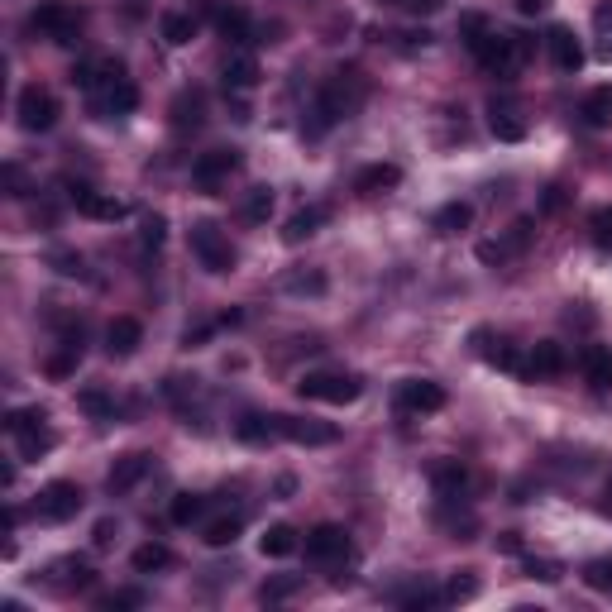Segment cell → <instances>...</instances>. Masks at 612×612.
I'll use <instances>...</instances> for the list:
<instances>
[{
    "label": "cell",
    "mask_w": 612,
    "mask_h": 612,
    "mask_svg": "<svg viewBox=\"0 0 612 612\" xmlns=\"http://www.w3.org/2000/svg\"><path fill=\"white\" fill-rule=\"evenodd\" d=\"M364 96H369V87H364L359 72H335L326 87L316 91V101H311V110H306V120H302V134L306 139H321L330 125L350 120L354 110L364 106Z\"/></svg>",
    "instance_id": "1"
},
{
    "label": "cell",
    "mask_w": 612,
    "mask_h": 612,
    "mask_svg": "<svg viewBox=\"0 0 612 612\" xmlns=\"http://www.w3.org/2000/svg\"><path fill=\"white\" fill-rule=\"evenodd\" d=\"M297 393L306 402H330V407H350L364 397V378L359 373H335V369H321V373H302V383H297Z\"/></svg>",
    "instance_id": "2"
},
{
    "label": "cell",
    "mask_w": 612,
    "mask_h": 612,
    "mask_svg": "<svg viewBox=\"0 0 612 612\" xmlns=\"http://www.w3.org/2000/svg\"><path fill=\"white\" fill-rule=\"evenodd\" d=\"M192 254H197V263L206 273H216V278L220 273H235V263H240L230 235L220 230L216 220H197V225H192Z\"/></svg>",
    "instance_id": "3"
},
{
    "label": "cell",
    "mask_w": 612,
    "mask_h": 612,
    "mask_svg": "<svg viewBox=\"0 0 612 612\" xmlns=\"http://www.w3.org/2000/svg\"><path fill=\"white\" fill-rule=\"evenodd\" d=\"M29 24L44 34V39H53V44H77V34H82V10L77 5H63V0H44L34 15H29Z\"/></svg>",
    "instance_id": "4"
},
{
    "label": "cell",
    "mask_w": 612,
    "mask_h": 612,
    "mask_svg": "<svg viewBox=\"0 0 612 612\" xmlns=\"http://www.w3.org/2000/svg\"><path fill=\"white\" fill-rule=\"evenodd\" d=\"M15 115H20V130L44 134V130H53V125H58L63 106H58V96H53V91L34 82V87L20 91V101H15Z\"/></svg>",
    "instance_id": "5"
},
{
    "label": "cell",
    "mask_w": 612,
    "mask_h": 612,
    "mask_svg": "<svg viewBox=\"0 0 612 612\" xmlns=\"http://www.w3.org/2000/svg\"><path fill=\"white\" fill-rule=\"evenodd\" d=\"M474 58H479V67L493 72V77H517V67L526 63V39L522 34H498V29H493V39H488Z\"/></svg>",
    "instance_id": "6"
},
{
    "label": "cell",
    "mask_w": 612,
    "mask_h": 612,
    "mask_svg": "<svg viewBox=\"0 0 612 612\" xmlns=\"http://www.w3.org/2000/svg\"><path fill=\"white\" fill-rule=\"evenodd\" d=\"M82 503H87V498H82V488L72 479H53L39 488V517H44V522H72V517L82 512Z\"/></svg>",
    "instance_id": "7"
},
{
    "label": "cell",
    "mask_w": 612,
    "mask_h": 612,
    "mask_svg": "<svg viewBox=\"0 0 612 612\" xmlns=\"http://www.w3.org/2000/svg\"><path fill=\"white\" fill-rule=\"evenodd\" d=\"M235 173H240V149H211L192 163V182L201 192H220Z\"/></svg>",
    "instance_id": "8"
},
{
    "label": "cell",
    "mask_w": 612,
    "mask_h": 612,
    "mask_svg": "<svg viewBox=\"0 0 612 612\" xmlns=\"http://www.w3.org/2000/svg\"><path fill=\"white\" fill-rule=\"evenodd\" d=\"M306 555L311 560H321V565H330V560H350V531L335 522H321L306 531Z\"/></svg>",
    "instance_id": "9"
},
{
    "label": "cell",
    "mask_w": 612,
    "mask_h": 612,
    "mask_svg": "<svg viewBox=\"0 0 612 612\" xmlns=\"http://www.w3.org/2000/svg\"><path fill=\"white\" fill-rule=\"evenodd\" d=\"M278 436L292 440V445H335L340 426L316 421V416H278Z\"/></svg>",
    "instance_id": "10"
},
{
    "label": "cell",
    "mask_w": 612,
    "mask_h": 612,
    "mask_svg": "<svg viewBox=\"0 0 612 612\" xmlns=\"http://www.w3.org/2000/svg\"><path fill=\"white\" fill-rule=\"evenodd\" d=\"M72 82H77L82 91H91V96H101L106 87L125 82V63H120V58H110V53H101V58H87V63H77Z\"/></svg>",
    "instance_id": "11"
},
{
    "label": "cell",
    "mask_w": 612,
    "mask_h": 612,
    "mask_svg": "<svg viewBox=\"0 0 612 612\" xmlns=\"http://www.w3.org/2000/svg\"><path fill=\"white\" fill-rule=\"evenodd\" d=\"M397 407H402V412H416V416H431L445 407V388L431 383V378H407V383L397 388Z\"/></svg>",
    "instance_id": "12"
},
{
    "label": "cell",
    "mask_w": 612,
    "mask_h": 612,
    "mask_svg": "<svg viewBox=\"0 0 612 612\" xmlns=\"http://www.w3.org/2000/svg\"><path fill=\"white\" fill-rule=\"evenodd\" d=\"M546 48H550V63L560 67V72H579V67H584V44H579V34H574L569 24H555V29H550Z\"/></svg>",
    "instance_id": "13"
},
{
    "label": "cell",
    "mask_w": 612,
    "mask_h": 612,
    "mask_svg": "<svg viewBox=\"0 0 612 612\" xmlns=\"http://www.w3.org/2000/svg\"><path fill=\"white\" fill-rule=\"evenodd\" d=\"M565 369H569V354L560 340H541L526 354V378H560Z\"/></svg>",
    "instance_id": "14"
},
{
    "label": "cell",
    "mask_w": 612,
    "mask_h": 612,
    "mask_svg": "<svg viewBox=\"0 0 612 612\" xmlns=\"http://www.w3.org/2000/svg\"><path fill=\"white\" fill-rule=\"evenodd\" d=\"M431 488H436L440 503H459L469 493V469L459 459H440L436 469H431Z\"/></svg>",
    "instance_id": "15"
},
{
    "label": "cell",
    "mask_w": 612,
    "mask_h": 612,
    "mask_svg": "<svg viewBox=\"0 0 612 612\" xmlns=\"http://www.w3.org/2000/svg\"><path fill=\"white\" fill-rule=\"evenodd\" d=\"M72 201H77V211H82V216H91V220H110V225L130 216V206H125L120 197H106V192H91V187H77V192H72Z\"/></svg>",
    "instance_id": "16"
},
{
    "label": "cell",
    "mask_w": 612,
    "mask_h": 612,
    "mask_svg": "<svg viewBox=\"0 0 612 612\" xmlns=\"http://www.w3.org/2000/svg\"><path fill=\"white\" fill-rule=\"evenodd\" d=\"M474 345H479V354L493 364V369H503V373H517V378H526V359L517 354V345H493V335L488 330H474Z\"/></svg>",
    "instance_id": "17"
},
{
    "label": "cell",
    "mask_w": 612,
    "mask_h": 612,
    "mask_svg": "<svg viewBox=\"0 0 612 612\" xmlns=\"http://www.w3.org/2000/svg\"><path fill=\"white\" fill-rule=\"evenodd\" d=\"M158 39L168 48H187L197 39V15L192 10H163L158 15Z\"/></svg>",
    "instance_id": "18"
},
{
    "label": "cell",
    "mask_w": 612,
    "mask_h": 612,
    "mask_svg": "<svg viewBox=\"0 0 612 612\" xmlns=\"http://www.w3.org/2000/svg\"><path fill=\"white\" fill-rule=\"evenodd\" d=\"M139 345H144V326H139L134 316H115L106 326V350L115 354V359H130Z\"/></svg>",
    "instance_id": "19"
},
{
    "label": "cell",
    "mask_w": 612,
    "mask_h": 612,
    "mask_svg": "<svg viewBox=\"0 0 612 612\" xmlns=\"http://www.w3.org/2000/svg\"><path fill=\"white\" fill-rule=\"evenodd\" d=\"M149 469H153V455H139V450H134V455L115 459V469L106 474V488H110V493H130V488L144 479Z\"/></svg>",
    "instance_id": "20"
},
{
    "label": "cell",
    "mask_w": 612,
    "mask_h": 612,
    "mask_svg": "<svg viewBox=\"0 0 612 612\" xmlns=\"http://www.w3.org/2000/svg\"><path fill=\"white\" fill-rule=\"evenodd\" d=\"M397 182H402L397 163H369V168H359V177H354V192L359 197H378V192H393Z\"/></svg>",
    "instance_id": "21"
},
{
    "label": "cell",
    "mask_w": 612,
    "mask_h": 612,
    "mask_svg": "<svg viewBox=\"0 0 612 612\" xmlns=\"http://www.w3.org/2000/svg\"><path fill=\"white\" fill-rule=\"evenodd\" d=\"M220 77H225V91H254L259 87V77H263L259 58H254V53H230Z\"/></svg>",
    "instance_id": "22"
},
{
    "label": "cell",
    "mask_w": 612,
    "mask_h": 612,
    "mask_svg": "<svg viewBox=\"0 0 612 612\" xmlns=\"http://www.w3.org/2000/svg\"><path fill=\"white\" fill-rule=\"evenodd\" d=\"M579 120H584L589 130H603V125H612V82L584 91V101H579Z\"/></svg>",
    "instance_id": "23"
},
{
    "label": "cell",
    "mask_w": 612,
    "mask_h": 612,
    "mask_svg": "<svg viewBox=\"0 0 612 612\" xmlns=\"http://www.w3.org/2000/svg\"><path fill=\"white\" fill-rule=\"evenodd\" d=\"M211 15H216V29L225 44H249V39H254V20L244 15L240 5H216Z\"/></svg>",
    "instance_id": "24"
},
{
    "label": "cell",
    "mask_w": 612,
    "mask_h": 612,
    "mask_svg": "<svg viewBox=\"0 0 612 612\" xmlns=\"http://www.w3.org/2000/svg\"><path fill=\"white\" fill-rule=\"evenodd\" d=\"M259 550H263V560H287V555H297V550H302V536H297V526L278 522V526H268V531L259 536Z\"/></svg>",
    "instance_id": "25"
},
{
    "label": "cell",
    "mask_w": 612,
    "mask_h": 612,
    "mask_svg": "<svg viewBox=\"0 0 612 612\" xmlns=\"http://www.w3.org/2000/svg\"><path fill=\"white\" fill-rule=\"evenodd\" d=\"M579 369H584V378H589L598 393L612 388V350H603V345H584V350H579Z\"/></svg>",
    "instance_id": "26"
},
{
    "label": "cell",
    "mask_w": 612,
    "mask_h": 612,
    "mask_svg": "<svg viewBox=\"0 0 612 612\" xmlns=\"http://www.w3.org/2000/svg\"><path fill=\"white\" fill-rule=\"evenodd\" d=\"M53 584H58V589H96V569L87 565V560H77V555H72V560H58V565H53Z\"/></svg>",
    "instance_id": "27"
},
{
    "label": "cell",
    "mask_w": 612,
    "mask_h": 612,
    "mask_svg": "<svg viewBox=\"0 0 612 612\" xmlns=\"http://www.w3.org/2000/svg\"><path fill=\"white\" fill-rule=\"evenodd\" d=\"M326 220H330L326 206H302V211H297V216H292V220L283 225V240H287V244L311 240V235H316V230H321Z\"/></svg>",
    "instance_id": "28"
},
{
    "label": "cell",
    "mask_w": 612,
    "mask_h": 612,
    "mask_svg": "<svg viewBox=\"0 0 612 612\" xmlns=\"http://www.w3.org/2000/svg\"><path fill=\"white\" fill-rule=\"evenodd\" d=\"M134 106H139V87H134L130 77H125V82H115V87H106L101 96H96V110H101V115H130Z\"/></svg>",
    "instance_id": "29"
},
{
    "label": "cell",
    "mask_w": 612,
    "mask_h": 612,
    "mask_svg": "<svg viewBox=\"0 0 612 612\" xmlns=\"http://www.w3.org/2000/svg\"><path fill=\"white\" fill-rule=\"evenodd\" d=\"M326 287L330 278L321 268H292V273H283V292H292V297H321Z\"/></svg>",
    "instance_id": "30"
},
{
    "label": "cell",
    "mask_w": 612,
    "mask_h": 612,
    "mask_svg": "<svg viewBox=\"0 0 612 612\" xmlns=\"http://www.w3.org/2000/svg\"><path fill=\"white\" fill-rule=\"evenodd\" d=\"M235 436L244 440V445H268V440L278 436V416H263V412H249L235 421Z\"/></svg>",
    "instance_id": "31"
},
{
    "label": "cell",
    "mask_w": 612,
    "mask_h": 612,
    "mask_svg": "<svg viewBox=\"0 0 612 612\" xmlns=\"http://www.w3.org/2000/svg\"><path fill=\"white\" fill-rule=\"evenodd\" d=\"M130 565H134V574H153V569H168V565H173V550L163 546V541H144V546H134Z\"/></svg>",
    "instance_id": "32"
},
{
    "label": "cell",
    "mask_w": 612,
    "mask_h": 612,
    "mask_svg": "<svg viewBox=\"0 0 612 612\" xmlns=\"http://www.w3.org/2000/svg\"><path fill=\"white\" fill-rule=\"evenodd\" d=\"M469 225H474V206H469V201H445L436 211L440 235H459V230H469Z\"/></svg>",
    "instance_id": "33"
},
{
    "label": "cell",
    "mask_w": 612,
    "mask_h": 612,
    "mask_svg": "<svg viewBox=\"0 0 612 612\" xmlns=\"http://www.w3.org/2000/svg\"><path fill=\"white\" fill-rule=\"evenodd\" d=\"M201 110H206V101H201V91H182L173 101V130H197L201 125Z\"/></svg>",
    "instance_id": "34"
},
{
    "label": "cell",
    "mask_w": 612,
    "mask_h": 612,
    "mask_svg": "<svg viewBox=\"0 0 612 612\" xmlns=\"http://www.w3.org/2000/svg\"><path fill=\"white\" fill-rule=\"evenodd\" d=\"M240 531H244L240 517H216V522H206L201 541H206L211 550H225V546H235V541H240Z\"/></svg>",
    "instance_id": "35"
},
{
    "label": "cell",
    "mask_w": 612,
    "mask_h": 612,
    "mask_svg": "<svg viewBox=\"0 0 612 612\" xmlns=\"http://www.w3.org/2000/svg\"><path fill=\"white\" fill-rule=\"evenodd\" d=\"M15 445H20V459H39L53 450V431H48V421H39V426H29V431H20L15 436Z\"/></svg>",
    "instance_id": "36"
},
{
    "label": "cell",
    "mask_w": 612,
    "mask_h": 612,
    "mask_svg": "<svg viewBox=\"0 0 612 612\" xmlns=\"http://www.w3.org/2000/svg\"><path fill=\"white\" fill-rule=\"evenodd\" d=\"M459 39L469 44V53H479V48L493 39V24H488V15H474V10H469V15H459Z\"/></svg>",
    "instance_id": "37"
},
{
    "label": "cell",
    "mask_w": 612,
    "mask_h": 612,
    "mask_svg": "<svg viewBox=\"0 0 612 612\" xmlns=\"http://www.w3.org/2000/svg\"><path fill=\"white\" fill-rule=\"evenodd\" d=\"M488 130L498 134L503 144H522V139H526V125L517 120V110H498V106H493V115H488Z\"/></svg>",
    "instance_id": "38"
},
{
    "label": "cell",
    "mask_w": 612,
    "mask_h": 612,
    "mask_svg": "<svg viewBox=\"0 0 612 612\" xmlns=\"http://www.w3.org/2000/svg\"><path fill=\"white\" fill-rule=\"evenodd\" d=\"M201 512H206V498H201V493H177L173 503H168V517H173L177 526H192Z\"/></svg>",
    "instance_id": "39"
},
{
    "label": "cell",
    "mask_w": 612,
    "mask_h": 612,
    "mask_svg": "<svg viewBox=\"0 0 612 612\" xmlns=\"http://www.w3.org/2000/svg\"><path fill=\"white\" fill-rule=\"evenodd\" d=\"M522 574H526V579H541V584H560V579H565L560 560H546V555H526Z\"/></svg>",
    "instance_id": "40"
},
{
    "label": "cell",
    "mask_w": 612,
    "mask_h": 612,
    "mask_svg": "<svg viewBox=\"0 0 612 612\" xmlns=\"http://www.w3.org/2000/svg\"><path fill=\"white\" fill-rule=\"evenodd\" d=\"M268 216H273V192H268V187H249V197H244V220H249V225H263Z\"/></svg>",
    "instance_id": "41"
},
{
    "label": "cell",
    "mask_w": 612,
    "mask_h": 612,
    "mask_svg": "<svg viewBox=\"0 0 612 612\" xmlns=\"http://www.w3.org/2000/svg\"><path fill=\"white\" fill-rule=\"evenodd\" d=\"M77 359H82V350L63 345V354H48V359H44V373L53 378V383H63V378H72V373H77Z\"/></svg>",
    "instance_id": "42"
},
{
    "label": "cell",
    "mask_w": 612,
    "mask_h": 612,
    "mask_svg": "<svg viewBox=\"0 0 612 612\" xmlns=\"http://www.w3.org/2000/svg\"><path fill=\"white\" fill-rule=\"evenodd\" d=\"M77 407H82L87 416H96V421L115 416V402H110V397L101 393V388H82V393H77Z\"/></svg>",
    "instance_id": "43"
},
{
    "label": "cell",
    "mask_w": 612,
    "mask_h": 612,
    "mask_svg": "<svg viewBox=\"0 0 612 612\" xmlns=\"http://www.w3.org/2000/svg\"><path fill=\"white\" fill-rule=\"evenodd\" d=\"M589 235L598 249H612V206H593L589 211Z\"/></svg>",
    "instance_id": "44"
},
{
    "label": "cell",
    "mask_w": 612,
    "mask_h": 612,
    "mask_svg": "<svg viewBox=\"0 0 612 612\" xmlns=\"http://www.w3.org/2000/svg\"><path fill=\"white\" fill-rule=\"evenodd\" d=\"M163 240H168V220L158 216V211H149L144 225H139V244H144V249H163Z\"/></svg>",
    "instance_id": "45"
},
{
    "label": "cell",
    "mask_w": 612,
    "mask_h": 612,
    "mask_svg": "<svg viewBox=\"0 0 612 612\" xmlns=\"http://www.w3.org/2000/svg\"><path fill=\"white\" fill-rule=\"evenodd\" d=\"M39 421H48L44 407H15V412L5 416V431H10V436H20V431H29V426H39Z\"/></svg>",
    "instance_id": "46"
},
{
    "label": "cell",
    "mask_w": 612,
    "mask_h": 612,
    "mask_svg": "<svg viewBox=\"0 0 612 612\" xmlns=\"http://www.w3.org/2000/svg\"><path fill=\"white\" fill-rule=\"evenodd\" d=\"M302 589V579H292V574H283V579H268L259 589V603H283V598H292V593Z\"/></svg>",
    "instance_id": "47"
},
{
    "label": "cell",
    "mask_w": 612,
    "mask_h": 612,
    "mask_svg": "<svg viewBox=\"0 0 612 612\" xmlns=\"http://www.w3.org/2000/svg\"><path fill=\"white\" fill-rule=\"evenodd\" d=\"M474 593H479V579H474V574L464 569V574H455V579L445 584V603H469Z\"/></svg>",
    "instance_id": "48"
},
{
    "label": "cell",
    "mask_w": 612,
    "mask_h": 612,
    "mask_svg": "<svg viewBox=\"0 0 612 612\" xmlns=\"http://www.w3.org/2000/svg\"><path fill=\"white\" fill-rule=\"evenodd\" d=\"M120 608H144V589H115L101 598V612H120Z\"/></svg>",
    "instance_id": "49"
},
{
    "label": "cell",
    "mask_w": 612,
    "mask_h": 612,
    "mask_svg": "<svg viewBox=\"0 0 612 612\" xmlns=\"http://www.w3.org/2000/svg\"><path fill=\"white\" fill-rule=\"evenodd\" d=\"M48 263H53V268H58L63 278H82V273H87L82 254H72V249H53V254H48Z\"/></svg>",
    "instance_id": "50"
},
{
    "label": "cell",
    "mask_w": 612,
    "mask_h": 612,
    "mask_svg": "<svg viewBox=\"0 0 612 612\" xmlns=\"http://www.w3.org/2000/svg\"><path fill=\"white\" fill-rule=\"evenodd\" d=\"M584 584L598 593H612V560H593V565H584Z\"/></svg>",
    "instance_id": "51"
},
{
    "label": "cell",
    "mask_w": 612,
    "mask_h": 612,
    "mask_svg": "<svg viewBox=\"0 0 612 612\" xmlns=\"http://www.w3.org/2000/svg\"><path fill=\"white\" fill-rule=\"evenodd\" d=\"M397 603H407V608H436V603H445V593L431 589V584H416L412 593H402Z\"/></svg>",
    "instance_id": "52"
},
{
    "label": "cell",
    "mask_w": 612,
    "mask_h": 612,
    "mask_svg": "<svg viewBox=\"0 0 612 612\" xmlns=\"http://www.w3.org/2000/svg\"><path fill=\"white\" fill-rule=\"evenodd\" d=\"M526 244H531V216H517L512 235H507V249H526Z\"/></svg>",
    "instance_id": "53"
},
{
    "label": "cell",
    "mask_w": 612,
    "mask_h": 612,
    "mask_svg": "<svg viewBox=\"0 0 612 612\" xmlns=\"http://www.w3.org/2000/svg\"><path fill=\"white\" fill-rule=\"evenodd\" d=\"M598 53L612 58V10H598Z\"/></svg>",
    "instance_id": "54"
},
{
    "label": "cell",
    "mask_w": 612,
    "mask_h": 612,
    "mask_svg": "<svg viewBox=\"0 0 612 612\" xmlns=\"http://www.w3.org/2000/svg\"><path fill=\"white\" fill-rule=\"evenodd\" d=\"M115 536H120V526L110 522V517H101V522H96V531H91V541H96V550L115 546Z\"/></svg>",
    "instance_id": "55"
},
{
    "label": "cell",
    "mask_w": 612,
    "mask_h": 612,
    "mask_svg": "<svg viewBox=\"0 0 612 612\" xmlns=\"http://www.w3.org/2000/svg\"><path fill=\"white\" fill-rule=\"evenodd\" d=\"M479 259H483V263H503V259H507V249H503V244H493V240H483V244H479Z\"/></svg>",
    "instance_id": "56"
},
{
    "label": "cell",
    "mask_w": 612,
    "mask_h": 612,
    "mask_svg": "<svg viewBox=\"0 0 612 612\" xmlns=\"http://www.w3.org/2000/svg\"><path fill=\"white\" fill-rule=\"evenodd\" d=\"M5 187H10V197H24V173L15 168V163L5 168Z\"/></svg>",
    "instance_id": "57"
},
{
    "label": "cell",
    "mask_w": 612,
    "mask_h": 612,
    "mask_svg": "<svg viewBox=\"0 0 612 612\" xmlns=\"http://www.w3.org/2000/svg\"><path fill=\"white\" fill-rule=\"evenodd\" d=\"M565 206V187H546V197H541V211H560Z\"/></svg>",
    "instance_id": "58"
},
{
    "label": "cell",
    "mask_w": 612,
    "mask_h": 612,
    "mask_svg": "<svg viewBox=\"0 0 612 612\" xmlns=\"http://www.w3.org/2000/svg\"><path fill=\"white\" fill-rule=\"evenodd\" d=\"M498 550H507V555H522V536H517V531H503V536H498Z\"/></svg>",
    "instance_id": "59"
},
{
    "label": "cell",
    "mask_w": 612,
    "mask_h": 612,
    "mask_svg": "<svg viewBox=\"0 0 612 612\" xmlns=\"http://www.w3.org/2000/svg\"><path fill=\"white\" fill-rule=\"evenodd\" d=\"M550 0H517V15H546Z\"/></svg>",
    "instance_id": "60"
},
{
    "label": "cell",
    "mask_w": 612,
    "mask_h": 612,
    "mask_svg": "<svg viewBox=\"0 0 612 612\" xmlns=\"http://www.w3.org/2000/svg\"><path fill=\"white\" fill-rule=\"evenodd\" d=\"M608 498H612V479H608Z\"/></svg>",
    "instance_id": "61"
}]
</instances>
